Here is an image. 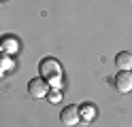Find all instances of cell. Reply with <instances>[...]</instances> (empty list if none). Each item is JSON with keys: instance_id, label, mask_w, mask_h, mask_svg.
I'll list each match as a JSON object with an SVG mask.
<instances>
[{"instance_id": "cell-1", "label": "cell", "mask_w": 132, "mask_h": 127, "mask_svg": "<svg viewBox=\"0 0 132 127\" xmlns=\"http://www.w3.org/2000/svg\"><path fill=\"white\" fill-rule=\"evenodd\" d=\"M38 72H40V79L49 81V87H60V81H62V66L57 59L53 57H45L43 62L38 64Z\"/></svg>"}, {"instance_id": "cell-2", "label": "cell", "mask_w": 132, "mask_h": 127, "mask_svg": "<svg viewBox=\"0 0 132 127\" xmlns=\"http://www.w3.org/2000/svg\"><path fill=\"white\" fill-rule=\"evenodd\" d=\"M28 93L32 97H45L47 93H49V83L43 81L40 76H36V79H32L28 83Z\"/></svg>"}, {"instance_id": "cell-8", "label": "cell", "mask_w": 132, "mask_h": 127, "mask_svg": "<svg viewBox=\"0 0 132 127\" xmlns=\"http://www.w3.org/2000/svg\"><path fill=\"white\" fill-rule=\"evenodd\" d=\"M49 100H51V102H53V104H57V102H60V100H62V95H60V93H57V91H53V93H51V95H49Z\"/></svg>"}, {"instance_id": "cell-6", "label": "cell", "mask_w": 132, "mask_h": 127, "mask_svg": "<svg viewBox=\"0 0 132 127\" xmlns=\"http://www.w3.org/2000/svg\"><path fill=\"white\" fill-rule=\"evenodd\" d=\"M79 116H81V121H83V123H92L94 119H96V106L94 104L79 106Z\"/></svg>"}, {"instance_id": "cell-5", "label": "cell", "mask_w": 132, "mask_h": 127, "mask_svg": "<svg viewBox=\"0 0 132 127\" xmlns=\"http://www.w3.org/2000/svg\"><path fill=\"white\" fill-rule=\"evenodd\" d=\"M115 64H117L119 72H130V70H132V53H128V51H121V53H117V57H115Z\"/></svg>"}, {"instance_id": "cell-3", "label": "cell", "mask_w": 132, "mask_h": 127, "mask_svg": "<svg viewBox=\"0 0 132 127\" xmlns=\"http://www.w3.org/2000/svg\"><path fill=\"white\" fill-rule=\"evenodd\" d=\"M60 121H62V125H66V127H72V125L81 123L79 106H66L62 112H60Z\"/></svg>"}, {"instance_id": "cell-7", "label": "cell", "mask_w": 132, "mask_h": 127, "mask_svg": "<svg viewBox=\"0 0 132 127\" xmlns=\"http://www.w3.org/2000/svg\"><path fill=\"white\" fill-rule=\"evenodd\" d=\"M4 49H6V51H17V42L13 45L11 40H6V42H4Z\"/></svg>"}, {"instance_id": "cell-4", "label": "cell", "mask_w": 132, "mask_h": 127, "mask_svg": "<svg viewBox=\"0 0 132 127\" xmlns=\"http://www.w3.org/2000/svg\"><path fill=\"white\" fill-rule=\"evenodd\" d=\"M115 89L119 93H130L132 91V72H119L115 76Z\"/></svg>"}]
</instances>
